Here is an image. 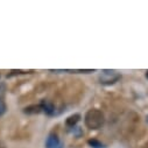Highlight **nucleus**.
Instances as JSON below:
<instances>
[{
	"instance_id": "nucleus-1",
	"label": "nucleus",
	"mask_w": 148,
	"mask_h": 148,
	"mask_svg": "<svg viewBox=\"0 0 148 148\" xmlns=\"http://www.w3.org/2000/svg\"><path fill=\"white\" fill-rule=\"evenodd\" d=\"M84 121H85V125H86L88 128L98 130L104 125L105 118H104V114H103V112L100 110L92 108V110H89L86 112Z\"/></svg>"
},
{
	"instance_id": "nucleus-2",
	"label": "nucleus",
	"mask_w": 148,
	"mask_h": 148,
	"mask_svg": "<svg viewBox=\"0 0 148 148\" xmlns=\"http://www.w3.org/2000/svg\"><path fill=\"white\" fill-rule=\"evenodd\" d=\"M120 79V73L114 70H104L99 75V81L104 85H111L114 84Z\"/></svg>"
},
{
	"instance_id": "nucleus-3",
	"label": "nucleus",
	"mask_w": 148,
	"mask_h": 148,
	"mask_svg": "<svg viewBox=\"0 0 148 148\" xmlns=\"http://www.w3.org/2000/svg\"><path fill=\"white\" fill-rule=\"evenodd\" d=\"M46 147L47 148H60L61 147V142L58 140V138L54 134L49 135L47 141H46Z\"/></svg>"
},
{
	"instance_id": "nucleus-4",
	"label": "nucleus",
	"mask_w": 148,
	"mask_h": 148,
	"mask_svg": "<svg viewBox=\"0 0 148 148\" xmlns=\"http://www.w3.org/2000/svg\"><path fill=\"white\" fill-rule=\"evenodd\" d=\"M41 106H42V111H45V112L47 114H53L54 113V111H55V106L51 101L49 100H42L41 101Z\"/></svg>"
},
{
	"instance_id": "nucleus-5",
	"label": "nucleus",
	"mask_w": 148,
	"mask_h": 148,
	"mask_svg": "<svg viewBox=\"0 0 148 148\" xmlns=\"http://www.w3.org/2000/svg\"><path fill=\"white\" fill-rule=\"evenodd\" d=\"M23 112L27 114H38V113L42 112V106H41V104L40 105H30V106L25 107Z\"/></svg>"
},
{
	"instance_id": "nucleus-6",
	"label": "nucleus",
	"mask_w": 148,
	"mask_h": 148,
	"mask_svg": "<svg viewBox=\"0 0 148 148\" xmlns=\"http://www.w3.org/2000/svg\"><path fill=\"white\" fill-rule=\"evenodd\" d=\"M79 119H81V116L78 114V113H76V114H72V116H70L68 119H66V125L68 126H70V127H73L75 126L78 121H79Z\"/></svg>"
},
{
	"instance_id": "nucleus-7",
	"label": "nucleus",
	"mask_w": 148,
	"mask_h": 148,
	"mask_svg": "<svg viewBox=\"0 0 148 148\" xmlns=\"http://www.w3.org/2000/svg\"><path fill=\"white\" fill-rule=\"evenodd\" d=\"M88 143H89L91 147H93V148H104V145H103L101 142H99L98 140H95V139L89 140Z\"/></svg>"
},
{
	"instance_id": "nucleus-8",
	"label": "nucleus",
	"mask_w": 148,
	"mask_h": 148,
	"mask_svg": "<svg viewBox=\"0 0 148 148\" xmlns=\"http://www.w3.org/2000/svg\"><path fill=\"white\" fill-rule=\"evenodd\" d=\"M6 112V104L4 100L0 99V116H3Z\"/></svg>"
},
{
	"instance_id": "nucleus-9",
	"label": "nucleus",
	"mask_w": 148,
	"mask_h": 148,
	"mask_svg": "<svg viewBox=\"0 0 148 148\" xmlns=\"http://www.w3.org/2000/svg\"><path fill=\"white\" fill-rule=\"evenodd\" d=\"M0 148H4V146H3V143L0 142Z\"/></svg>"
},
{
	"instance_id": "nucleus-10",
	"label": "nucleus",
	"mask_w": 148,
	"mask_h": 148,
	"mask_svg": "<svg viewBox=\"0 0 148 148\" xmlns=\"http://www.w3.org/2000/svg\"><path fill=\"white\" fill-rule=\"evenodd\" d=\"M146 77L148 78V70H147V72H146Z\"/></svg>"
}]
</instances>
